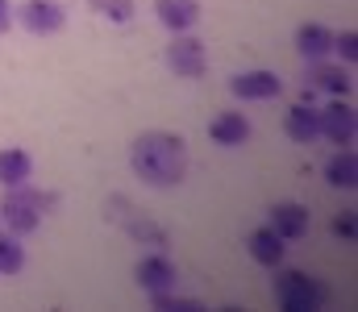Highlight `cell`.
<instances>
[{"label": "cell", "mask_w": 358, "mask_h": 312, "mask_svg": "<svg viewBox=\"0 0 358 312\" xmlns=\"http://www.w3.org/2000/svg\"><path fill=\"white\" fill-rule=\"evenodd\" d=\"M129 163H134V175L150 188H176L187 171V146L179 133H163V129H150V133H138L134 146H129Z\"/></svg>", "instance_id": "cell-1"}, {"label": "cell", "mask_w": 358, "mask_h": 312, "mask_svg": "<svg viewBox=\"0 0 358 312\" xmlns=\"http://www.w3.org/2000/svg\"><path fill=\"white\" fill-rule=\"evenodd\" d=\"M46 205H50V196L29 192L25 184H21V188H8V196H4V205H0V221L8 225V233L25 237V233H34V229L42 225Z\"/></svg>", "instance_id": "cell-2"}, {"label": "cell", "mask_w": 358, "mask_h": 312, "mask_svg": "<svg viewBox=\"0 0 358 312\" xmlns=\"http://www.w3.org/2000/svg\"><path fill=\"white\" fill-rule=\"evenodd\" d=\"M13 21H21L38 38H50V34H59L67 25V8L59 0H25V4L13 8Z\"/></svg>", "instance_id": "cell-3"}, {"label": "cell", "mask_w": 358, "mask_h": 312, "mask_svg": "<svg viewBox=\"0 0 358 312\" xmlns=\"http://www.w3.org/2000/svg\"><path fill=\"white\" fill-rule=\"evenodd\" d=\"M275 300H279V309H287V312H308L321 304V288L304 271H283L275 279Z\"/></svg>", "instance_id": "cell-4"}, {"label": "cell", "mask_w": 358, "mask_h": 312, "mask_svg": "<svg viewBox=\"0 0 358 312\" xmlns=\"http://www.w3.org/2000/svg\"><path fill=\"white\" fill-rule=\"evenodd\" d=\"M167 67L176 71L179 80H200L204 67H208V50H204V42L192 38V34H176L171 46H167Z\"/></svg>", "instance_id": "cell-5"}, {"label": "cell", "mask_w": 358, "mask_h": 312, "mask_svg": "<svg viewBox=\"0 0 358 312\" xmlns=\"http://www.w3.org/2000/svg\"><path fill=\"white\" fill-rule=\"evenodd\" d=\"M355 129H358V112L346 104V96H334L325 108H317V133H321V138L346 146V142L355 138Z\"/></svg>", "instance_id": "cell-6"}, {"label": "cell", "mask_w": 358, "mask_h": 312, "mask_svg": "<svg viewBox=\"0 0 358 312\" xmlns=\"http://www.w3.org/2000/svg\"><path fill=\"white\" fill-rule=\"evenodd\" d=\"M229 92L242 96V101H275L283 92V80L275 71H246V75L229 80Z\"/></svg>", "instance_id": "cell-7"}, {"label": "cell", "mask_w": 358, "mask_h": 312, "mask_svg": "<svg viewBox=\"0 0 358 312\" xmlns=\"http://www.w3.org/2000/svg\"><path fill=\"white\" fill-rule=\"evenodd\" d=\"M176 262L167 258V254H150V258H142L138 262V283L146 288V292H176Z\"/></svg>", "instance_id": "cell-8"}, {"label": "cell", "mask_w": 358, "mask_h": 312, "mask_svg": "<svg viewBox=\"0 0 358 312\" xmlns=\"http://www.w3.org/2000/svg\"><path fill=\"white\" fill-rule=\"evenodd\" d=\"M283 133H287L292 142H300V146H308V142L321 138V133H317V108H313V101H300L283 112Z\"/></svg>", "instance_id": "cell-9"}, {"label": "cell", "mask_w": 358, "mask_h": 312, "mask_svg": "<svg viewBox=\"0 0 358 312\" xmlns=\"http://www.w3.org/2000/svg\"><path fill=\"white\" fill-rule=\"evenodd\" d=\"M155 13L171 34H187L200 21V0H155Z\"/></svg>", "instance_id": "cell-10"}, {"label": "cell", "mask_w": 358, "mask_h": 312, "mask_svg": "<svg viewBox=\"0 0 358 312\" xmlns=\"http://www.w3.org/2000/svg\"><path fill=\"white\" fill-rule=\"evenodd\" d=\"M296 50L308 59V63H321L329 50H334V29H325L321 21H308L296 29Z\"/></svg>", "instance_id": "cell-11"}, {"label": "cell", "mask_w": 358, "mask_h": 312, "mask_svg": "<svg viewBox=\"0 0 358 312\" xmlns=\"http://www.w3.org/2000/svg\"><path fill=\"white\" fill-rule=\"evenodd\" d=\"M208 138L217 146H242V142H250V121L242 112H217L208 121Z\"/></svg>", "instance_id": "cell-12"}, {"label": "cell", "mask_w": 358, "mask_h": 312, "mask_svg": "<svg viewBox=\"0 0 358 312\" xmlns=\"http://www.w3.org/2000/svg\"><path fill=\"white\" fill-rule=\"evenodd\" d=\"M271 229L283 237V242H296L308 233V208L304 205H275L271 208Z\"/></svg>", "instance_id": "cell-13"}, {"label": "cell", "mask_w": 358, "mask_h": 312, "mask_svg": "<svg viewBox=\"0 0 358 312\" xmlns=\"http://www.w3.org/2000/svg\"><path fill=\"white\" fill-rule=\"evenodd\" d=\"M246 250H250V258L263 262V267H279V262H283V237H279L271 225L255 229V233L246 237Z\"/></svg>", "instance_id": "cell-14"}, {"label": "cell", "mask_w": 358, "mask_h": 312, "mask_svg": "<svg viewBox=\"0 0 358 312\" xmlns=\"http://www.w3.org/2000/svg\"><path fill=\"white\" fill-rule=\"evenodd\" d=\"M29 175H34V158L25 150H17V146L0 150V184L4 188H21V184H29Z\"/></svg>", "instance_id": "cell-15"}, {"label": "cell", "mask_w": 358, "mask_h": 312, "mask_svg": "<svg viewBox=\"0 0 358 312\" xmlns=\"http://www.w3.org/2000/svg\"><path fill=\"white\" fill-rule=\"evenodd\" d=\"M308 88H321V92H329V96H350V75H346L342 67H329V63L321 59V63L308 67Z\"/></svg>", "instance_id": "cell-16"}, {"label": "cell", "mask_w": 358, "mask_h": 312, "mask_svg": "<svg viewBox=\"0 0 358 312\" xmlns=\"http://www.w3.org/2000/svg\"><path fill=\"white\" fill-rule=\"evenodd\" d=\"M325 179L334 184V188H355L358 184V158H355V150H338L334 158H329V167H325Z\"/></svg>", "instance_id": "cell-17"}, {"label": "cell", "mask_w": 358, "mask_h": 312, "mask_svg": "<svg viewBox=\"0 0 358 312\" xmlns=\"http://www.w3.org/2000/svg\"><path fill=\"white\" fill-rule=\"evenodd\" d=\"M25 267V246L17 242V233H4L0 237V275H21Z\"/></svg>", "instance_id": "cell-18"}, {"label": "cell", "mask_w": 358, "mask_h": 312, "mask_svg": "<svg viewBox=\"0 0 358 312\" xmlns=\"http://www.w3.org/2000/svg\"><path fill=\"white\" fill-rule=\"evenodd\" d=\"M92 8H100L108 21H129L134 17V0H92Z\"/></svg>", "instance_id": "cell-19"}, {"label": "cell", "mask_w": 358, "mask_h": 312, "mask_svg": "<svg viewBox=\"0 0 358 312\" xmlns=\"http://www.w3.org/2000/svg\"><path fill=\"white\" fill-rule=\"evenodd\" d=\"M334 50H338L346 63H355V59H358V34H355V29H342V34H334Z\"/></svg>", "instance_id": "cell-20"}, {"label": "cell", "mask_w": 358, "mask_h": 312, "mask_svg": "<svg viewBox=\"0 0 358 312\" xmlns=\"http://www.w3.org/2000/svg\"><path fill=\"white\" fill-rule=\"evenodd\" d=\"M334 233H338L342 242H355V237H358V216H355V212H342V216L334 221Z\"/></svg>", "instance_id": "cell-21"}, {"label": "cell", "mask_w": 358, "mask_h": 312, "mask_svg": "<svg viewBox=\"0 0 358 312\" xmlns=\"http://www.w3.org/2000/svg\"><path fill=\"white\" fill-rule=\"evenodd\" d=\"M13 29V0H0V34Z\"/></svg>", "instance_id": "cell-22"}]
</instances>
